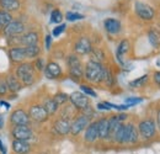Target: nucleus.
<instances>
[{"instance_id": "nucleus-16", "label": "nucleus", "mask_w": 160, "mask_h": 154, "mask_svg": "<svg viewBox=\"0 0 160 154\" xmlns=\"http://www.w3.org/2000/svg\"><path fill=\"white\" fill-rule=\"evenodd\" d=\"M92 49V44L90 42V39L88 37H80L75 44H74V51H75V54H89Z\"/></svg>"}, {"instance_id": "nucleus-17", "label": "nucleus", "mask_w": 160, "mask_h": 154, "mask_svg": "<svg viewBox=\"0 0 160 154\" xmlns=\"http://www.w3.org/2000/svg\"><path fill=\"white\" fill-rule=\"evenodd\" d=\"M44 75L48 79H58L62 77V68L56 62H48L44 67Z\"/></svg>"}, {"instance_id": "nucleus-25", "label": "nucleus", "mask_w": 160, "mask_h": 154, "mask_svg": "<svg viewBox=\"0 0 160 154\" xmlns=\"http://www.w3.org/2000/svg\"><path fill=\"white\" fill-rule=\"evenodd\" d=\"M25 52H26V59H36L40 57L41 47L38 44L27 46V47H25Z\"/></svg>"}, {"instance_id": "nucleus-30", "label": "nucleus", "mask_w": 160, "mask_h": 154, "mask_svg": "<svg viewBox=\"0 0 160 154\" xmlns=\"http://www.w3.org/2000/svg\"><path fill=\"white\" fill-rule=\"evenodd\" d=\"M102 83H105L107 86H112V84H113V75H112L111 70L108 68H106V67H105V72H103Z\"/></svg>"}, {"instance_id": "nucleus-18", "label": "nucleus", "mask_w": 160, "mask_h": 154, "mask_svg": "<svg viewBox=\"0 0 160 154\" xmlns=\"http://www.w3.org/2000/svg\"><path fill=\"white\" fill-rule=\"evenodd\" d=\"M84 139L88 143H94L99 139V132H98V122H90L89 126L85 128Z\"/></svg>"}, {"instance_id": "nucleus-36", "label": "nucleus", "mask_w": 160, "mask_h": 154, "mask_svg": "<svg viewBox=\"0 0 160 154\" xmlns=\"http://www.w3.org/2000/svg\"><path fill=\"white\" fill-rule=\"evenodd\" d=\"M9 94V89H8V84L5 78H0V96H6Z\"/></svg>"}, {"instance_id": "nucleus-7", "label": "nucleus", "mask_w": 160, "mask_h": 154, "mask_svg": "<svg viewBox=\"0 0 160 154\" xmlns=\"http://www.w3.org/2000/svg\"><path fill=\"white\" fill-rule=\"evenodd\" d=\"M69 101L72 102V105L79 110V111H84L85 109H88L90 106V100L85 94L80 93V91H74L69 95Z\"/></svg>"}, {"instance_id": "nucleus-4", "label": "nucleus", "mask_w": 160, "mask_h": 154, "mask_svg": "<svg viewBox=\"0 0 160 154\" xmlns=\"http://www.w3.org/2000/svg\"><path fill=\"white\" fill-rule=\"evenodd\" d=\"M25 23L21 21V20H12L8 26H5L2 30V36L5 37V39L11 38V37H16V36H20L25 32Z\"/></svg>"}, {"instance_id": "nucleus-33", "label": "nucleus", "mask_w": 160, "mask_h": 154, "mask_svg": "<svg viewBox=\"0 0 160 154\" xmlns=\"http://www.w3.org/2000/svg\"><path fill=\"white\" fill-rule=\"evenodd\" d=\"M62 20H63V14H62V11L58 10V9H54V10L52 11V14H51V22H53V23H60Z\"/></svg>"}, {"instance_id": "nucleus-26", "label": "nucleus", "mask_w": 160, "mask_h": 154, "mask_svg": "<svg viewBox=\"0 0 160 154\" xmlns=\"http://www.w3.org/2000/svg\"><path fill=\"white\" fill-rule=\"evenodd\" d=\"M148 39L150 42V44L154 48H159L160 47V32L157 30H150L148 32Z\"/></svg>"}, {"instance_id": "nucleus-12", "label": "nucleus", "mask_w": 160, "mask_h": 154, "mask_svg": "<svg viewBox=\"0 0 160 154\" xmlns=\"http://www.w3.org/2000/svg\"><path fill=\"white\" fill-rule=\"evenodd\" d=\"M134 10H136V14L143 20H152L154 18V15H155L154 14V10L148 4L142 3V1H137L136 3Z\"/></svg>"}, {"instance_id": "nucleus-10", "label": "nucleus", "mask_w": 160, "mask_h": 154, "mask_svg": "<svg viewBox=\"0 0 160 154\" xmlns=\"http://www.w3.org/2000/svg\"><path fill=\"white\" fill-rule=\"evenodd\" d=\"M90 123V118L86 117L85 115H80L77 118H74V121L72 122L70 126V135L72 136H78L80 135Z\"/></svg>"}, {"instance_id": "nucleus-20", "label": "nucleus", "mask_w": 160, "mask_h": 154, "mask_svg": "<svg viewBox=\"0 0 160 154\" xmlns=\"http://www.w3.org/2000/svg\"><path fill=\"white\" fill-rule=\"evenodd\" d=\"M98 122V132L99 139H107L108 138V130H110V122L107 117H102Z\"/></svg>"}, {"instance_id": "nucleus-15", "label": "nucleus", "mask_w": 160, "mask_h": 154, "mask_svg": "<svg viewBox=\"0 0 160 154\" xmlns=\"http://www.w3.org/2000/svg\"><path fill=\"white\" fill-rule=\"evenodd\" d=\"M11 149L14 154H30L32 151V146L28 141L12 139L11 141Z\"/></svg>"}, {"instance_id": "nucleus-37", "label": "nucleus", "mask_w": 160, "mask_h": 154, "mask_svg": "<svg viewBox=\"0 0 160 154\" xmlns=\"http://www.w3.org/2000/svg\"><path fill=\"white\" fill-rule=\"evenodd\" d=\"M80 89H81L82 94H85V95H89V96H92V97L98 96V95H96V91H95L94 89L86 86V85H80Z\"/></svg>"}, {"instance_id": "nucleus-38", "label": "nucleus", "mask_w": 160, "mask_h": 154, "mask_svg": "<svg viewBox=\"0 0 160 154\" xmlns=\"http://www.w3.org/2000/svg\"><path fill=\"white\" fill-rule=\"evenodd\" d=\"M140 102H143V99L142 97H127L126 99V105L129 107V106H134V105H138Z\"/></svg>"}, {"instance_id": "nucleus-22", "label": "nucleus", "mask_w": 160, "mask_h": 154, "mask_svg": "<svg viewBox=\"0 0 160 154\" xmlns=\"http://www.w3.org/2000/svg\"><path fill=\"white\" fill-rule=\"evenodd\" d=\"M105 30L111 35H117L121 31V22L116 19H106L103 21Z\"/></svg>"}, {"instance_id": "nucleus-5", "label": "nucleus", "mask_w": 160, "mask_h": 154, "mask_svg": "<svg viewBox=\"0 0 160 154\" xmlns=\"http://www.w3.org/2000/svg\"><path fill=\"white\" fill-rule=\"evenodd\" d=\"M10 136L12 139L20 141H31L35 137V132L31 126H12L10 130Z\"/></svg>"}, {"instance_id": "nucleus-40", "label": "nucleus", "mask_w": 160, "mask_h": 154, "mask_svg": "<svg viewBox=\"0 0 160 154\" xmlns=\"http://www.w3.org/2000/svg\"><path fill=\"white\" fill-rule=\"evenodd\" d=\"M44 46H46V49H51V46H52V35H47L46 38H44Z\"/></svg>"}, {"instance_id": "nucleus-44", "label": "nucleus", "mask_w": 160, "mask_h": 154, "mask_svg": "<svg viewBox=\"0 0 160 154\" xmlns=\"http://www.w3.org/2000/svg\"><path fill=\"white\" fill-rule=\"evenodd\" d=\"M4 125H5V122H4V116L0 115V130L4 128Z\"/></svg>"}, {"instance_id": "nucleus-14", "label": "nucleus", "mask_w": 160, "mask_h": 154, "mask_svg": "<svg viewBox=\"0 0 160 154\" xmlns=\"http://www.w3.org/2000/svg\"><path fill=\"white\" fill-rule=\"evenodd\" d=\"M70 126H72L70 120L60 117L53 123V132L58 136H67L70 133Z\"/></svg>"}, {"instance_id": "nucleus-19", "label": "nucleus", "mask_w": 160, "mask_h": 154, "mask_svg": "<svg viewBox=\"0 0 160 154\" xmlns=\"http://www.w3.org/2000/svg\"><path fill=\"white\" fill-rule=\"evenodd\" d=\"M5 80H6L8 89H9V93L10 94H18L21 89L23 88L22 84L19 81V79L16 78L15 74H8V75H5Z\"/></svg>"}, {"instance_id": "nucleus-34", "label": "nucleus", "mask_w": 160, "mask_h": 154, "mask_svg": "<svg viewBox=\"0 0 160 154\" xmlns=\"http://www.w3.org/2000/svg\"><path fill=\"white\" fill-rule=\"evenodd\" d=\"M65 28H67V25L65 23H60L58 26H56L53 28V31H52V37H59L60 35L65 31Z\"/></svg>"}, {"instance_id": "nucleus-24", "label": "nucleus", "mask_w": 160, "mask_h": 154, "mask_svg": "<svg viewBox=\"0 0 160 154\" xmlns=\"http://www.w3.org/2000/svg\"><path fill=\"white\" fill-rule=\"evenodd\" d=\"M42 106L44 107V110L47 111V114H48L49 116L56 115V114H57V111H58V109H59V106L54 102L53 97H46V99L43 100Z\"/></svg>"}, {"instance_id": "nucleus-35", "label": "nucleus", "mask_w": 160, "mask_h": 154, "mask_svg": "<svg viewBox=\"0 0 160 154\" xmlns=\"http://www.w3.org/2000/svg\"><path fill=\"white\" fill-rule=\"evenodd\" d=\"M65 18L68 21H77V20H82L85 16L84 15H81L79 13H73V11H68L67 13V15H65Z\"/></svg>"}, {"instance_id": "nucleus-11", "label": "nucleus", "mask_w": 160, "mask_h": 154, "mask_svg": "<svg viewBox=\"0 0 160 154\" xmlns=\"http://www.w3.org/2000/svg\"><path fill=\"white\" fill-rule=\"evenodd\" d=\"M8 56L11 63L14 64H20L22 62L26 60V52H25V47L21 46H15V47H10L8 51Z\"/></svg>"}, {"instance_id": "nucleus-23", "label": "nucleus", "mask_w": 160, "mask_h": 154, "mask_svg": "<svg viewBox=\"0 0 160 154\" xmlns=\"http://www.w3.org/2000/svg\"><path fill=\"white\" fill-rule=\"evenodd\" d=\"M129 51V42L127 39H122L117 47V51H116V56H117V59L121 64L124 67V62H123V56L127 54V52Z\"/></svg>"}, {"instance_id": "nucleus-6", "label": "nucleus", "mask_w": 160, "mask_h": 154, "mask_svg": "<svg viewBox=\"0 0 160 154\" xmlns=\"http://www.w3.org/2000/svg\"><path fill=\"white\" fill-rule=\"evenodd\" d=\"M139 138V133L133 123H123V132H122V139L121 144H133L137 143Z\"/></svg>"}, {"instance_id": "nucleus-28", "label": "nucleus", "mask_w": 160, "mask_h": 154, "mask_svg": "<svg viewBox=\"0 0 160 154\" xmlns=\"http://www.w3.org/2000/svg\"><path fill=\"white\" fill-rule=\"evenodd\" d=\"M89 54L91 57L90 60H94V62H98V63H102L105 60V53L100 48H92Z\"/></svg>"}, {"instance_id": "nucleus-45", "label": "nucleus", "mask_w": 160, "mask_h": 154, "mask_svg": "<svg viewBox=\"0 0 160 154\" xmlns=\"http://www.w3.org/2000/svg\"><path fill=\"white\" fill-rule=\"evenodd\" d=\"M157 125H158V127L160 130V110L158 111V115H157Z\"/></svg>"}, {"instance_id": "nucleus-43", "label": "nucleus", "mask_w": 160, "mask_h": 154, "mask_svg": "<svg viewBox=\"0 0 160 154\" xmlns=\"http://www.w3.org/2000/svg\"><path fill=\"white\" fill-rule=\"evenodd\" d=\"M0 105H1L2 107H5L6 110H8V109H10V104H9V102H5V101H0Z\"/></svg>"}, {"instance_id": "nucleus-27", "label": "nucleus", "mask_w": 160, "mask_h": 154, "mask_svg": "<svg viewBox=\"0 0 160 154\" xmlns=\"http://www.w3.org/2000/svg\"><path fill=\"white\" fill-rule=\"evenodd\" d=\"M14 20V16L11 13H8L2 9H0V28H4Z\"/></svg>"}, {"instance_id": "nucleus-32", "label": "nucleus", "mask_w": 160, "mask_h": 154, "mask_svg": "<svg viewBox=\"0 0 160 154\" xmlns=\"http://www.w3.org/2000/svg\"><path fill=\"white\" fill-rule=\"evenodd\" d=\"M147 80H148V75L144 74V75H142V77L138 78V79L132 80V81L129 83V85H131V88H140V86H143V85L145 84Z\"/></svg>"}, {"instance_id": "nucleus-41", "label": "nucleus", "mask_w": 160, "mask_h": 154, "mask_svg": "<svg viewBox=\"0 0 160 154\" xmlns=\"http://www.w3.org/2000/svg\"><path fill=\"white\" fill-rule=\"evenodd\" d=\"M0 154H6V148H5L1 139H0Z\"/></svg>"}, {"instance_id": "nucleus-29", "label": "nucleus", "mask_w": 160, "mask_h": 154, "mask_svg": "<svg viewBox=\"0 0 160 154\" xmlns=\"http://www.w3.org/2000/svg\"><path fill=\"white\" fill-rule=\"evenodd\" d=\"M53 100H54V102L60 107V106H64L67 104V101L69 100V95L65 94V93H57L53 96Z\"/></svg>"}, {"instance_id": "nucleus-39", "label": "nucleus", "mask_w": 160, "mask_h": 154, "mask_svg": "<svg viewBox=\"0 0 160 154\" xmlns=\"http://www.w3.org/2000/svg\"><path fill=\"white\" fill-rule=\"evenodd\" d=\"M33 65H35L36 70H38V72H42V70H44V67H46V64H44V60H43L42 58H40V57L35 59V63H33Z\"/></svg>"}, {"instance_id": "nucleus-42", "label": "nucleus", "mask_w": 160, "mask_h": 154, "mask_svg": "<svg viewBox=\"0 0 160 154\" xmlns=\"http://www.w3.org/2000/svg\"><path fill=\"white\" fill-rule=\"evenodd\" d=\"M154 80L157 81L158 85H160V72H155L154 73Z\"/></svg>"}, {"instance_id": "nucleus-31", "label": "nucleus", "mask_w": 160, "mask_h": 154, "mask_svg": "<svg viewBox=\"0 0 160 154\" xmlns=\"http://www.w3.org/2000/svg\"><path fill=\"white\" fill-rule=\"evenodd\" d=\"M67 64H68V68H72V67L81 65V62L77 54H69L67 58Z\"/></svg>"}, {"instance_id": "nucleus-21", "label": "nucleus", "mask_w": 160, "mask_h": 154, "mask_svg": "<svg viewBox=\"0 0 160 154\" xmlns=\"http://www.w3.org/2000/svg\"><path fill=\"white\" fill-rule=\"evenodd\" d=\"M0 9L8 13L19 11L21 9V1L20 0H0Z\"/></svg>"}, {"instance_id": "nucleus-3", "label": "nucleus", "mask_w": 160, "mask_h": 154, "mask_svg": "<svg viewBox=\"0 0 160 154\" xmlns=\"http://www.w3.org/2000/svg\"><path fill=\"white\" fill-rule=\"evenodd\" d=\"M31 118L23 109H16L9 116V125L12 126H31Z\"/></svg>"}, {"instance_id": "nucleus-9", "label": "nucleus", "mask_w": 160, "mask_h": 154, "mask_svg": "<svg viewBox=\"0 0 160 154\" xmlns=\"http://www.w3.org/2000/svg\"><path fill=\"white\" fill-rule=\"evenodd\" d=\"M155 122L153 120H143L138 126V133H139L144 139H149L155 135Z\"/></svg>"}, {"instance_id": "nucleus-2", "label": "nucleus", "mask_w": 160, "mask_h": 154, "mask_svg": "<svg viewBox=\"0 0 160 154\" xmlns=\"http://www.w3.org/2000/svg\"><path fill=\"white\" fill-rule=\"evenodd\" d=\"M103 72H105V67L101 63L89 60L85 65V69H84V78L91 83L100 84V83H102Z\"/></svg>"}, {"instance_id": "nucleus-13", "label": "nucleus", "mask_w": 160, "mask_h": 154, "mask_svg": "<svg viewBox=\"0 0 160 154\" xmlns=\"http://www.w3.org/2000/svg\"><path fill=\"white\" fill-rule=\"evenodd\" d=\"M40 42V35L36 31H27L20 35L19 37V43L21 47H27L32 44H38Z\"/></svg>"}, {"instance_id": "nucleus-8", "label": "nucleus", "mask_w": 160, "mask_h": 154, "mask_svg": "<svg viewBox=\"0 0 160 154\" xmlns=\"http://www.w3.org/2000/svg\"><path fill=\"white\" fill-rule=\"evenodd\" d=\"M27 114L30 116L31 121H35L37 123L46 122L48 120V117H49V115L47 114V111L44 110V107L42 105H38V104L31 105L30 109H28V111H27Z\"/></svg>"}, {"instance_id": "nucleus-1", "label": "nucleus", "mask_w": 160, "mask_h": 154, "mask_svg": "<svg viewBox=\"0 0 160 154\" xmlns=\"http://www.w3.org/2000/svg\"><path fill=\"white\" fill-rule=\"evenodd\" d=\"M36 68L31 62H22L16 65L15 75L19 79L22 86H30L36 80Z\"/></svg>"}]
</instances>
